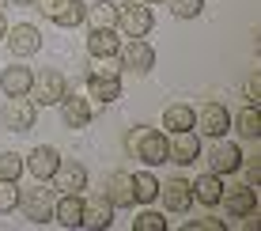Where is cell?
Returning a JSON list of instances; mask_svg holds the SVG:
<instances>
[{
    "label": "cell",
    "instance_id": "1",
    "mask_svg": "<svg viewBox=\"0 0 261 231\" xmlns=\"http://www.w3.org/2000/svg\"><path fill=\"white\" fill-rule=\"evenodd\" d=\"M125 152L133 159H140V163H148V167H163L167 163V133L151 129V125H137L125 137Z\"/></svg>",
    "mask_w": 261,
    "mask_h": 231
},
{
    "label": "cell",
    "instance_id": "2",
    "mask_svg": "<svg viewBox=\"0 0 261 231\" xmlns=\"http://www.w3.org/2000/svg\"><path fill=\"white\" fill-rule=\"evenodd\" d=\"M0 121L12 133H31L34 121H38V106H34L31 95H8L4 110H0Z\"/></svg>",
    "mask_w": 261,
    "mask_h": 231
},
{
    "label": "cell",
    "instance_id": "3",
    "mask_svg": "<svg viewBox=\"0 0 261 231\" xmlns=\"http://www.w3.org/2000/svg\"><path fill=\"white\" fill-rule=\"evenodd\" d=\"M151 8L144 4V0H121L118 4V27L125 38H144V34L151 31Z\"/></svg>",
    "mask_w": 261,
    "mask_h": 231
},
{
    "label": "cell",
    "instance_id": "4",
    "mask_svg": "<svg viewBox=\"0 0 261 231\" xmlns=\"http://www.w3.org/2000/svg\"><path fill=\"white\" fill-rule=\"evenodd\" d=\"M19 209H23V216L31 220V224H46V220H53V190H46V182L23 190Z\"/></svg>",
    "mask_w": 261,
    "mask_h": 231
},
{
    "label": "cell",
    "instance_id": "5",
    "mask_svg": "<svg viewBox=\"0 0 261 231\" xmlns=\"http://www.w3.org/2000/svg\"><path fill=\"white\" fill-rule=\"evenodd\" d=\"M68 95V84L57 68H46L42 76H34V87H31V99L34 106H57L61 99Z\"/></svg>",
    "mask_w": 261,
    "mask_h": 231
},
{
    "label": "cell",
    "instance_id": "6",
    "mask_svg": "<svg viewBox=\"0 0 261 231\" xmlns=\"http://www.w3.org/2000/svg\"><path fill=\"white\" fill-rule=\"evenodd\" d=\"M118 57H121V68H129V72H137V76H144V72L155 68V49H151L144 38H129L118 49Z\"/></svg>",
    "mask_w": 261,
    "mask_h": 231
},
{
    "label": "cell",
    "instance_id": "7",
    "mask_svg": "<svg viewBox=\"0 0 261 231\" xmlns=\"http://www.w3.org/2000/svg\"><path fill=\"white\" fill-rule=\"evenodd\" d=\"M4 42H8V49H12V57H34V53L42 49V34H38V27H31V23L8 27Z\"/></svg>",
    "mask_w": 261,
    "mask_h": 231
},
{
    "label": "cell",
    "instance_id": "8",
    "mask_svg": "<svg viewBox=\"0 0 261 231\" xmlns=\"http://www.w3.org/2000/svg\"><path fill=\"white\" fill-rule=\"evenodd\" d=\"M197 156H201V137H197L193 129L170 133V140H167V159H170V163L190 167V163H197Z\"/></svg>",
    "mask_w": 261,
    "mask_h": 231
},
{
    "label": "cell",
    "instance_id": "9",
    "mask_svg": "<svg viewBox=\"0 0 261 231\" xmlns=\"http://www.w3.org/2000/svg\"><path fill=\"white\" fill-rule=\"evenodd\" d=\"M53 190H61V193L87 190V167L76 163V159H61L57 171H53Z\"/></svg>",
    "mask_w": 261,
    "mask_h": 231
},
{
    "label": "cell",
    "instance_id": "10",
    "mask_svg": "<svg viewBox=\"0 0 261 231\" xmlns=\"http://www.w3.org/2000/svg\"><path fill=\"white\" fill-rule=\"evenodd\" d=\"M193 129H201L204 137H223V133L231 129V114H227V106L223 102H204L201 106V114H197V125Z\"/></svg>",
    "mask_w": 261,
    "mask_h": 231
},
{
    "label": "cell",
    "instance_id": "11",
    "mask_svg": "<svg viewBox=\"0 0 261 231\" xmlns=\"http://www.w3.org/2000/svg\"><path fill=\"white\" fill-rule=\"evenodd\" d=\"M239 163H242V148L223 140V137H216V144L208 152V171L212 174H231V171H239Z\"/></svg>",
    "mask_w": 261,
    "mask_h": 231
},
{
    "label": "cell",
    "instance_id": "12",
    "mask_svg": "<svg viewBox=\"0 0 261 231\" xmlns=\"http://www.w3.org/2000/svg\"><path fill=\"white\" fill-rule=\"evenodd\" d=\"M57 163H61V152H57V148H49V144H38L31 156L23 159V167H27L38 182H49L53 171H57Z\"/></svg>",
    "mask_w": 261,
    "mask_h": 231
},
{
    "label": "cell",
    "instance_id": "13",
    "mask_svg": "<svg viewBox=\"0 0 261 231\" xmlns=\"http://www.w3.org/2000/svg\"><path fill=\"white\" fill-rule=\"evenodd\" d=\"M102 197L110 201L114 209H129V205H137V197H133V174H125V171H114L110 178H106L102 186Z\"/></svg>",
    "mask_w": 261,
    "mask_h": 231
},
{
    "label": "cell",
    "instance_id": "14",
    "mask_svg": "<svg viewBox=\"0 0 261 231\" xmlns=\"http://www.w3.org/2000/svg\"><path fill=\"white\" fill-rule=\"evenodd\" d=\"M159 197H163L167 212H190L193 205V190L186 178H167V186H159Z\"/></svg>",
    "mask_w": 261,
    "mask_h": 231
},
{
    "label": "cell",
    "instance_id": "15",
    "mask_svg": "<svg viewBox=\"0 0 261 231\" xmlns=\"http://www.w3.org/2000/svg\"><path fill=\"white\" fill-rule=\"evenodd\" d=\"M110 224H114V205L102 197V193L87 197V201H84V220H80V227H95V231H102V227H110Z\"/></svg>",
    "mask_w": 261,
    "mask_h": 231
},
{
    "label": "cell",
    "instance_id": "16",
    "mask_svg": "<svg viewBox=\"0 0 261 231\" xmlns=\"http://www.w3.org/2000/svg\"><path fill=\"white\" fill-rule=\"evenodd\" d=\"M57 106H61V121H65L68 129H87V125H91V102H87V99L65 95Z\"/></svg>",
    "mask_w": 261,
    "mask_h": 231
},
{
    "label": "cell",
    "instance_id": "17",
    "mask_svg": "<svg viewBox=\"0 0 261 231\" xmlns=\"http://www.w3.org/2000/svg\"><path fill=\"white\" fill-rule=\"evenodd\" d=\"M118 49H121V38L114 34V27H91V34H87L91 57H118Z\"/></svg>",
    "mask_w": 261,
    "mask_h": 231
},
{
    "label": "cell",
    "instance_id": "18",
    "mask_svg": "<svg viewBox=\"0 0 261 231\" xmlns=\"http://www.w3.org/2000/svg\"><path fill=\"white\" fill-rule=\"evenodd\" d=\"M0 87H4V95H31L34 72L27 65H8L4 72H0Z\"/></svg>",
    "mask_w": 261,
    "mask_h": 231
},
{
    "label": "cell",
    "instance_id": "19",
    "mask_svg": "<svg viewBox=\"0 0 261 231\" xmlns=\"http://www.w3.org/2000/svg\"><path fill=\"white\" fill-rule=\"evenodd\" d=\"M53 220H57L61 227H80V220H84V201H80V193H61V201H53Z\"/></svg>",
    "mask_w": 261,
    "mask_h": 231
},
{
    "label": "cell",
    "instance_id": "20",
    "mask_svg": "<svg viewBox=\"0 0 261 231\" xmlns=\"http://www.w3.org/2000/svg\"><path fill=\"white\" fill-rule=\"evenodd\" d=\"M220 201H227L231 216H246V212L257 209V186H235V190H223Z\"/></svg>",
    "mask_w": 261,
    "mask_h": 231
},
{
    "label": "cell",
    "instance_id": "21",
    "mask_svg": "<svg viewBox=\"0 0 261 231\" xmlns=\"http://www.w3.org/2000/svg\"><path fill=\"white\" fill-rule=\"evenodd\" d=\"M190 190H193V197L201 201V205H220V197H223V174H201L197 182H190Z\"/></svg>",
    "mask_w": 261,
    "mask_h": 231
},
{
    "label": "cell",
    "instance_id": "22",
    "mask_svg": "<svg viewBox=\"0 0 261 231\" xmlns=\"http://www.w3.org/2000/svg\"><path fill=\"white\" fill-rule=\"evenodd\" d=\"M193 125H197V110H193V106L174 102V106H167V110H163V129L167 133H186Z\"/></svg>",
    "mask_w": 261,
    "mask_h": 231
},
{
    "label": "cell",
    "instance_id": "23",
    "mask_svg": "<svg viewBox=\"0 0 261 231\" xmlns=\"http://www.w3.org/2000/svg\"><path fill=\"white\" fill-rule=\"evenodd\" d=\"M87 95H91L95 102L110 106L121 99V80H110V76H87Z\"/></svg>",
    "mask_w": 261,
    "mask_h": 231
},
{
    "label": "cell",
    "instance_id": "24",
    "mask_svg": "<svg viewBox=\"0 0 261 231\" xmlns=\"http://www.w3.org/2000/svg\"><path fill=\"white\" fill-rule=\"evenodd\" d=\"M231 125L239 129V137L257 140V137H261V110H257L254 102H250V106H242V110L235 114V118H231Z\"/></svg>",
    "mask_w": 261,
    "mask_h": 231
},
{
    "label": "cell",
    "instance_id": "25",
    "mask_svg": "<svg viewBox=\"0 0 261 231\" xmlns=\"http://www.w3.org/2000/svg\"><path fill=\"white\" fill-rule=\"evenodd\" d=\"M133 197H137V205H151V201L159 197V178L151 171L133 174Z\"/></svg>",
    "mask_w": 261,
    "mask_h": 231
},
{
    "label": "cell",
    "instance_id": "26",
    "mask_svg": "<svg viewBox=\"0 0 261 231\" xmlns=\"http://www.w3.org/2000/svg\"><path fill=\"white\" fill-rule=\"evenodd\" d=\"M84 19H91V27H118V0H98L87 8Z\"/></svg>",
    "mask_w": 261,
    "mask_h": 231
},
{
    "label": "cell",
    "instance_id": "27",
    "mask_svg": "<svg viewBox=\"0 0 261 231\" xmlns=\"http://www.w3.org/2000/svg\"><path fill=\"white\" fill-rule=\"evenodd\" d=\"M121 57H91L87 65V76H110V80H121Z\"/></svg>",
    "mask_w": 261,
    "mask_h": 231
},
{
    "label": "cell",
    "instance_id": "28",
    "mask_svg": "<svg viewBox=\"0 0 261 231\" xmlns=\"http://www.w3.org/2000/svg\"><path fill=\"white\" fill-rule=\"evenodd\" d=\"M84 15H87V4L68 0V4L57 12V19H53V23H57V27H80V23H84Z\"/></svg>",
    "mask_w": 261,
    "mask_h": 231
},
{
    "label": "cell",
    "instance_id": "29",
    "mask_svg": "<svg viewBox=\"0 0 261 231\" xmlns=\"http://www.w3.org/2000/svg\"><path fill=\"white\" fill-rule=\"evenodd\" d=\"M19 174H23V156L0 152V178L4 182H19Z\"/></svg>",
    "mask_w": 261,
    "mask_h": 231
},
{
    "label": "cell",
    "instance_id": "30",
    "mask_svg": "<svg viewBox=\"0 0 261 231\" xmlns=\"http://www.w3.org/2000/svg\"><path fill=\"white\" fill-rule=\"evenodd\" d=\"M170 12L178 15V19H197V15L204 12V0H167Z\"/></svg>",
    "mask_w": 261,
    "mask_h": 231
},
{
    "label": "cell",
    "instance_id": "31",
    "mask_svg": "<svg viewBox=\"0 0 261 231\" xmlns=\"http://www.w3.org/2000/svg\"><path fill=\"white\" fill-rule=\"evenodd\" d=\"M133 231H167V216L163 212H140L133 220Z\"/></svg>",
    "mask_w": 261,
    "mask_h": 231
},
{
    "label": "cell",
    "instance_id": "32",
    "mask_svg": "<svg viewBox=\"0 0 261 231\" xmlns=\"http://www.w3.org/2000/svg\"><path fill=\"white\" fill-rule=\"evenodd\" d=\"M15 205H19V186L0 178V212H12Z\"/></svg>",
    "mask_w": 261,
    "mask_h": 231
},
{
    "label": "cell",
    "instance_id": "33",
    "mask_svg": "<svg viewBox=\"0 0 261 231\" xmlns=\"http://www.w3.org/2000/svg\"><path fill=\"white\" fill-rule=\"evenodd\" d=\"M65 4H68V0H34V8H38L46 19H57V12H61Z\"/></svg>",
    "mask_w": 261,
    "mask_h": 231
},
{
    "label": "cell",
    "instance_id": "34",
    "mask_svg": "<svg viewBox=\"0 0 261 231\" xmlns=\"http://www.w3.org/2000/svg\"><path fill=\"white\" fill-rule=\"evenodd\" d=\"M242 171H246V186H257L261 182V163H257V159H242Z\"/></svg>",
    "mask_w": 261,
    "mask_h": 231
},
{
    "label": "cell",
    "instance_id": "35",
    "mask_svg": "<svg viewBox=\"0 0 261 231\" xmlns=\"http://www.w3.org/2000/svg\"><path fill=\"white\" fill-rule=\"evenodd\" d=\"M197 227H204V231H223L227 224H223V220H216V216H201V220H193V224H190V231H197Z\"/></svg>",
    "mask_w": 261,
    "mask_h": 231
},
{
    "label": "cell",
    "instance_id": "36",
    "mask_svg": "<svg viewBox=\"0 0 261 231\" xmlns=\"http://www.w3.org/2000/svg\"><path fill=\"white\" fill-rule=\"evenodd\" d=\"M246 99L254 102V106L261 102V80H257V76H250V80H246Z\"/></svg>",
    "mask_w": 261,
    "mask_h": 231
},
{
    "label": "cell",
    "instance_id": "37",
    "mask_svg": "<svg viewBox=\"0 0 261 231\" xmlns=\"http://www.w3.org/2000/svg\"><path fill=\"white\" fill-rule=\"evenodd\" d=\"M4 34H8V23H4V15H0V38H4Z\"/></svg>",
    "mask_w": 261,
    "mask_h": 231
},
{
    "label": "cell",
    "instance_id": "38",
    "mask_svg": "<svg viewBox=\"0 0 261 231\" xmlns=\"http://www.w3.org/2000/svg\"><path fill=\"white\" fill-rule=\"evenodd\" d=\"M15 4H34V0H15Z\"/></svg>",
    "mask_w": 261,
    "mask_h": 231
},
{
    "label": "cell",
    "instance_id": "39",
    "mask_svg": "<svg viewBox=\"0 0 261 231\" xmlns=\"http://www.w3.org/2000/svg\"><path fill=\"white\" fill-rule=\"evenodd\" d=\"M144 4H159V0H144Z\"/></svg>",
    "mask_w": 261,
    "mask_h": 231
},
{
    "label": "cell",
    "instance_id": "40",
    "mask_svg": "<svg viewBox=\"0 0 261 231\" xmlns=\"http://www.w3.org/2000/svg\"><path fill=\"white\" fill-rule=\"evenodd\" d=\"M4 4H8V0H0V8H4Z\"/></svg>",
    "mask_w": 261,
    "mask_h": 231
},
{
    "label": "cell",
    "instance_id": "41",
    "mask_svg": "<svg viewBox=\"0 0 261 231\" xmlns=\"http://www.w3.org/2000/svg\"><path fill=\"white\" fill-rule=\"evenodd\" d=\"M118 4H121V0H118Z\"/></svg>",
    "mask_w": 261,
    "mask_h": 231
}]
</instances>
